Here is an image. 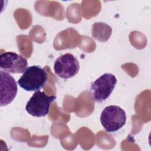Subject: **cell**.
Here are the masks:
<instances>
[{
	"instance_id": "5",
	"label": "cell",
	"mask_w": 151,
	"mask_h": 151,
	"mask_svg": "<svg viewBox=\"0 0 151 151\" xmlns=\"http://www.w3.org/2000/svg\"><path fill=\"white\" fill-rule=\"evenodd\" d=\"M80 69V64L76 57L70 53L60 56L54 62L55 74L64 79L75 76Z\"/></svg>"
},
{
	"instance_id": "3",
	"label": "cell",
	"mask_w": 151,
	"mask_h": 151,
	"mask_svg": "<svg viewBox=\"0 0 151 151\" xmlns=\"http://www.w3.org/2000/svg\"><path fill=\"white\" fill-rule=\"evenodd\" d=\"M117 83L114 75L104 73L93 82L90 86V93L93 100L102 103L110 96Z\"/></svg>"
},
{
	"instance_id": "8",
	"label": "cell",
	"mask_w": 151,
	"mask_h": 151,
	"mask_svg": "<svg viewBox=\"0 0 151 151\" xmlns=\"http://www.w3.org/2000/svg\"><path fill=\"white\" fill-rule=\"evenodd\" d=\"M111 27L104 22H97L92 25V37L100 42H106L111 36Z\"/></svg>"
},
{
	"instance_id": "7",
	"label": "cell",
	"mask_w": 151,
	"mask_h": 151,
	"mask_svg": "<svg viewBox=\"0 0 151 151\" xmlns=\"http://www.w3.org/2000/svg\"><path fill=\"white\" fill-rule=\"evenodd\" d=\"M18 87L14 78L3 70L0 71V106L10 104L17 96Z\"/></svg>"
},
{
	"instance_id": "6",
	"label": "cell",
	"mask_w": 151,
	"mask_h": 151,
	"mask_svg": "<svg viewBox=\"0 0 151 151\" xmlns=\"http://www.w3.org/2000/svg\"><path fill=\"white\" fill-rule=\"evenodd\" d=\"M27 59L16 52L8 51L0 55V68L9 73H23L27 68Z\"/></svg>"
},
{
	"instance_id": "1",
	"label": "cell",
	"mask_w": 151,
	"mask_h": 151,
	"mask_svg": "<svg viewBox=\"0 0 151 151\" xmlns=\"http://www.w3.org/2000/svg\"><path fill=\"white\" fill-rule=\"evenodd\" d=\"M47 80V75L44 68L39 65H32L27 67L17 83L25 91H37L44 87Z\"/></svg>"
},
{
	"instance_id": "4",
	"label": "cell",
	"mask_w": 151,
	"mask_h": 151,
	"mask_svg": "<svg viewBox=\"0 0 151 151\" xmlns=\"http://www.w3.org/2000/svg\"><path fill=\"white\" fill-rule=\"evenodd\" d=\"M55 99V96H48L40 90L35 91L27 101L25 110L34 117H45L49 113L51 104Z\"/></svg>"
},
{
	"instance_id": "2",
	"label": "cell",
	"mask_w": 151,
	"mask_h": 151,
	"mask_svg": "<svg viewBox=\"0 0 151 151\" xmlns=\"http://www.w3.org/2000/svg\"><path fill=\"white\" fill-rule=\"evenodd\" d=\"M126 114L119 106L110 105L106 107L100 115V122L106 131L114 132L126 123Z\"/></svg>"
}]
</instances>
